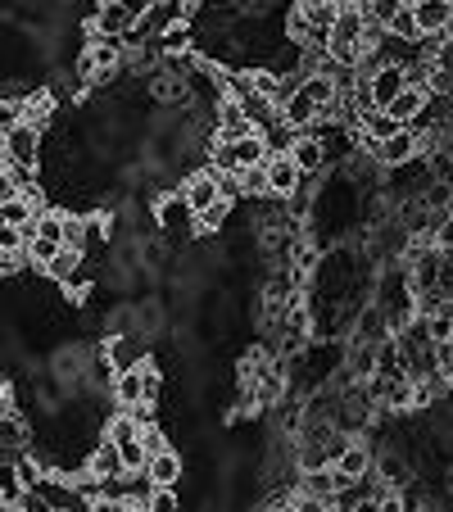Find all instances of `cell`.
<instances>
[{
    "instance_id": "obj_3",
    "label": "cell",
    "mask_w": 453,
    "mask_h": 512,
    "mask_svg": "<svg viewBox=\"0 0 453 512\" xmlns=\"http://www.w3.org/2000/svg\"><path fill=\"white\" fill-rule=\"evenodd\" d=\"M141 23V14L118 5V0H100L96 5V19H91V37H114V41H127L132 28Z\"/></svg>"
},
{
    "instance_id": "obj_6",
    "label": "cell",
    "mask_w": 453,
    "mask_h": 512,
    "mask_svg": "<svg viewBox=\"0 0 453 512\" xmlns=\"http://www.w3.org/2000/svg\"><path fill=\"white\" fill-rule=\"evenodd\" d=\"M182 200L191 204L195 218H200L204 209H213L218 200H227V191H222V173H213V168H204V173H191L182 182Z\"/></svg>"
},
{
    "instance_id": "obj_32",
    "label": "cell",
    "mask_w": 453,
    "mask_h": 512,
    "mask_svg": "<svg viewBox=\"0 0 453 512\" xmlns=\"http://www.w3.org/2000/svg\"><path fill=\"white\" fill-rule=\"evenodd\" d=\"M5 512H23V508H5Z\"/></svg>"
},
{
    "instance_id": "obj_15",
    "label": "cell",
    "mask_w": 453,
    "mask_h": 512,
    "mask_svg": "<svg viewBox=\"0 0 453 512\" xmlns=\"http://www.w3.org/2000/svg\"><path fill=\"white\" fill-rule=\"evenodd\" d=\"M87 472L100 476V481H118V476H127V463H123V454H118V445L109 440V435L87 454Z\"/></svg>"
},
{
    "instance_id": "obj_1",
    "label": "cell",
    "mask_w": 453,
    "mask_h": 512,
    "mask_svg": "<svg viewBox=\"0 0 453 512\" xmlns=\"http://www.w3.org/2000/svg\"><path fill=\"white\" fill-rule=\"evenodd\" d=\"M272 150L263 141V132L241 136V141H213L209 145V168L213 173H245V168H259L268 164Z\"/></svg>"
},
{
    "instance_id": "obj_26",
    "label": "cell",
    "mask_w": 453,
    "mask_h": 512,
    "mask_svg": "<svg viewBox=\"0 0 453 512\" xmlns=\"http://www.w3.org/2000/svg\"><path fill=\"white\" fill-rule=\"evenodd\" d=\"M145 512H182L177 485H155V490H150V499H145Z\"/></svg>"
},
{
    "instance_id": "obj_23",
    "label": "cell",
    "mask_w": 453,
    "mask_h": 512,
    "mask_svg": "<svg viewBox=\"0 0 453 512\" xmlns=\"http://www.w3.org/2000/svg\"><path fill=\"white\" fill-rule=\"evenodd\" d=\"M64 232H68V218H64V213H55V209H46L37 218V227H32V236H41V241H55V245H64Z\"/></svg>"
},
{
    "instance_id": "obj_24",
    "label": "cell",
    "mask_w": 453,
    "mask_h": 512,
    "mask_svg": "<svg viewBox=\"0 0 453 512\" xmlns=\"http://www.w3.org/2000/svg\"><path fill=\"white\" fill-rule=\"evenodd\" d=\"M390 37H399V41H422V28H417V14H413V0H408L404 10L390 19Z\"/></svg>"
},
{
    "instance_id": "obj_13",
    "label": "cell",
    "mask_w": 453,
    "mask_h": 512,
    "mask_svg": "<svg viewBox=\"0 0 453 512\" xmlns=\"http://www.w3.org/2000/svg\"><path fill=\"white\" fill-rule=\"evenodd\" d=\"M413 14L422 37H440L453 28V0H413Z\"/></svg>"
},
{
    "instance_id": "obj_14",
    "label": "cell",
    "mask_w": 453,
    "mask_h": 512,
    "mask_svg": "<svg viewBox=\"0 0 453 512\" xmlns=\"http://www.w3.org/2000/svg\"><path fill=\"white\" fill-rule=\"evenodd\" d=\"M426 109H431V96H426V91H417V87H408V91H399V96L390 100L386 114L395 118L399 127H417L426 118Z\"/></svg>"
},
{
    "instance_id": "obj_25",
    "label": "cell",
    "mask_w": 453,
    "mask_h": 512,
    "mask_svg": "<svg viewBox=\"0 0 453 512\" xmlns=\"http://www.w3.org/2000/svg\"><path fill=\"white\" fill-rule=\"evenodd\" d=\"M236 177H241V195H250V200H263V195H272L268 191V164L245 168V173H236Z\"/></svg>"
},
{
    "instance_id": "obj_29",
    "label": "cell",
    "mask_w": 453,
    "mask_h": 512,
    "mask_svg": "<svg viewBox=\"0 0 453 512\" xmlns=\"http://www.w3.org/2000/svg\"><path fill=\"white\" fill-rule=\"evenodd\" d=\"M164 449H173V445L164 440V431H159V426H145V454L155 458V454H164Z\"/></svg>"
},
{
    "instance_id": "obj_28",
    "label": "cell",
    "mask_w": 453,
    "mask_h": 512,
    "mask_svg": "<svg viewBox=\"0 0 453 512\" xmlns=\"http://www.w3.org/2000/svg\"><path fill=\"white\" fill-rule=\"evenodd\" d=\"M227 213H232V200H218L213 209H204L200 218H195V227H200V232H218V227L227 223Z\"/></svg>"
},
{
    "instance_id": "obj_10",
    "label": "cell",
    "mask_w": 453,
    "mask_h": 512,
    "mask_svg": "<svg viewBox=\"0 0 453 512\" xmlns=\"http://www.w3.org/2000/svg\"><path fill=\"white\" fill-rule=\"evenodd\" d=\"M367 73V68H363ZM367 82H372V100H376V109H390V100L399 96V91H408V68H399V64H381V68H372L367 73Z\"/></svg>"
},
{
    "instance_id": "obj_4",
    "label": "cell",
    "mask_w": 453,
    "mask_h": 512,
    "mask_svg": "<svg viewBox=\"0 0 453 512\" xmlns=\"http://www.w3.org/2000/svg\"><path fill=\"white\" fill-rule=\"evenodd\" d=\"M0 145H5V159L37 168V159H41V127H32V123L0 127Z\"/></svg>"
},
{
    "instance_id": "obj_18",
    "label": "cell",
    "mask_w": 453,
    "mask_h": 512,
    "mask_svg": "<svg viewBox=\"0 0 453 512\" xmlns=\"http://www.w3.org/2000/svg\"><path fill=\"white\" fill-rule=\"evenodd\" d=\"M28 494H32V485L23 481L19 467H14V463L0 467V508H23V503H28Z\"/></svg>"
},
{
    "instance_id": "obj_11",
    "label": "cell",
    "mask_w": 453,
    "mask_h": 512,
    "mask_svg": "<svg viewBox=\"0 0 453 512\" xmlns=\"http://www.w3.org/2000/svg\"><path fill=\"white\" fill-rule=\"evenodd\" d=\"M290 159L299 164V173H304V177H318L322 168L331 164V150H327V141H322V136L304 132V136L295 141V150H290Z\"/></svg>"
},
{
    "instance_id": "obj_9",
    "label": "cell",
    "mask_w": 453,
    "mask_h": 512,
    "mask_svg": "<svg viewBox=\"0 0 453 512\" xmlns=\"http://www.w3.org/2000/svg\"><path fill=\"white\" fill-rule=\"evenodd\" d=\"M105 354H109V363H114V372L145 368V340L132 336V331H114V336L105 340Z\"/></svg>"
},
{
    "instance_id": "obj_5",
    "label": "cell",
    "mask_w": 453,
    "mask_h": 512,
    "mask_svg": "<svg viewBox=\"0 0 453 512\" xmlns=\"http://www.w3.org/2000/svg\"><path fill=\"white\" fill-rule=\"evenodd\" d=\"M422 145H426V136L417 132V127H399L395 136H390L381 150H376V164L381 168H404V164H413V159H422Z\"/></svg>"
},
{
    "instance_id": "obj_17",
    "label": "cell",
    "mask_w": 453,
    "mask_h": 512,
    "mask_svg": "<svg viewBox=\"0 0 453 512\" xmlns=\"http://www.w3.org/2000/svg\"><path fill=\"white\" fill-rule=\"evenodd\" d=\"M0 195H41V186H37V168L5 159V164H0Z\"/></svg>"
},
{
    "instance_id": "obj_27",
    "label": "cell",
    "mask_w": 453,
    "mask_h": 512,
    "mask_svg": "<svg viewBox=\"0 0 453 512\" xmlns=\"http://www.w3.org/2000/svg\"><path fill=\"white\" fill-rule=\"evenodd\" d=\"M64 254V245H55V241H41V236H28V259L37 263V268H50V263Z\"/></svg>"
},
{
    "instance_id": "obj_30",
    "label": "cell",
    "mask_w": 453,
    "mask_h": 512,
    "mask_svg": "<svg viewBox=\"0 0 453 512\" xmlns=\"http://www.w3.org/2000/svg\"><path fill=\"white\" fill-rule=\"evenodd\" d=\"M440 377L453 386V340H444L440 345Z\"/></svg>"
},
{
    "instance_id": "obj_21",
    "label": "cell",
    "mask_w": 453,
    "mask_h": 512,
    "mask_svg": "<svg viewBox=\"0 0 453 512\" xmlns=\"http://www.w3.org/2000/svg\"><path fill=\"white\" fill-rule=\"evenodd\" d=\"M358 10H363L367 23H376V28H386L390 32V19H395L399 10H404L408 0H354Z\"/></svg>"
},
{
    "instance_id": "obj_20",
    "label": "cell",
    "mask_w": 453,
    "mask_h": 512,
    "mask_svg": "<svg viewBox=\"0 0 453 512\" xmlns=\"http://www.w3.org/2000/svg\"><path fill=\"white\" fill-rule=\"evenodd\" d=\"M376 481L390 485V490H404L413 481V467L404 463V454H381L376 458Z\"/></svg>"
},
{
    "instance_id": "obj_7",
    "label": "cell",
    "mask_w": 453,
    "mask_h": 512,
    "mask_svg": "<svg viewBox=\"0 0 453 512\" xmlns=\"http://www.w3.org/2000/svg\"><path fill=\"white\" fill-rule=\"evenodd\" d=\"M213 132H218V141H241V136H254L259 132V123H254L250 114H245L241 100H218V118H213Z\"/></svg>"
},
{
    "instance_id": "obj_12",
    "label": "cell",
    "mask_w": 453,
    "mask_h": 512,
    "mask_svg": "<svg viewBox=\"0 0 453 512\" xmlns=\"http://www.w3.org/2000/svg\"><path fill=\"white\" fill-rule=\"evenodd\" d=\"M299 182H304V173H299V164L290 155H272L268 159V191H272V200H290V195L299 191Z\"/></svg>"
},
{
    "instance_id": "obj_22",
    "label": "cell",
    "mask_w": 453,
    "mask_h": 512,
    "mask_svg": "<svg viewBox=\"0 0 453 512\" xmlns=\"http://www.w3.org/2000/svg\"><path fill=\"white\" fill-rule=\"evenodd\" d=\"M159 223L173 232V227H186V223H195V213H191V204L182 200V191H177V200H164L159 204Z\"/></svg>"
},
{
    "instance_id": "obj_33",
    "label": "cell",
    "mask_w": 453,
    "mask_h": 512,
    "mask_svg": "<svg viewBox=\"0 0 453 512\" xmlns=\"http://www.w3.org/2000/svg\"><path fill=\"white\" fill-rule=\"evenodd\" d=\"M408 512H422V508H408Z\"/></svg>"
},
{
    "instance_id": "obj_2",
    "label": "cell",
    "mask_w": 453,
    "mask_h": 512,
    "mask_svg": "<svg viewBox=\"0 0 453 512\" xmlns=\"http://www.w3.org/2000/svg\"><path fill=\"white\" fill-rule=\"evenodd\" d=\"M109 440L118 445V454H123L127 472H145V463H150V454H145V426L136 422V413H118L114 422H109Z\"/></svg>"
},
{
    "instance_id": "obj_19",
    "label": "cell",
    "mask_w": 453,
    "mask_h": 512,
    "mask_svg": "<svg viewBox=\"0 0 453 512\" xmlns=\"http://www.w3.org/2000/svg\"><path fill=\"white\" fill-rule=\"evenodd\" d=\"M145 476H150L155 485H177V481H182V454H177V449L155 454L150 463H145Z\"/></svg>"
},
{
    "instance_id": "obj_31",
    "label": "cell",
    "mask_w": 453,
    "mask_h": 512,
    "mask_svg": "<svg viewBox=\"0 0 453 512\" xmlns=\"http://www.w3.org/2000/svg\"><path fill=\"white\" fill-rule=\"evenodd\" d=\"M91 512H127V503L123 499H100V503H91Z\"/></svg>"
},
{
    "instance_id": "obj_16",
    "label": "cell",
    "mask_w": 453,
    "mask_h": 512,
    "mask_svg": "<svg viewBox=\"0 0 453 512\" xmlns=\"http://www.w3.org/2000/svg\"><path fill=\"white\" fill-rule=\"evenodd\" d=\"M331 467H336V472L345 476V481H354V485H358V481H367V476L376 472V454L363 445V440H354V445H349Z\"/></svg>"
},
{
    "instance_id": "obj_8",
    "label": "cell",
    "mask_w": 453,
    "mask_h": 512,
    "mask_svg": "<svg viewBox=\"0 0 453 512\" xmlns=\"http://www.w3.org/2000/svg\"><path fill=\"white\" fill-rule=\"evenodd\" d=\"M41 213H46L41 195H0V227H23V232H32Z\"/></svg>"
}]
</instances>
